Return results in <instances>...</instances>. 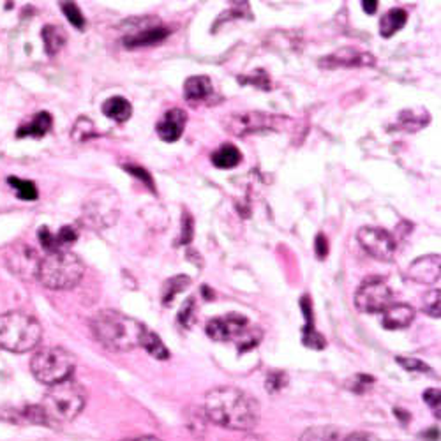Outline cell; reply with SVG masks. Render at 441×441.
Segmentation results:
<instances>
[{"instance_id": "e575fe53", "label": "cell", "mask_w": 441, "mask_h": 441, "mask_svg": "<svg viewBox=\"0 0 441 441\" xmlns=\"http://www.w3.org/2000/svg\"><path fill=\"white\" fill-rule=\"evenodd\" d=\"M288 383V376L283 370H274L267 376V390L270 394H276L279 390H283Z\"/></svg>"}, {"instance_id": "7402d4cb", "label": "cell", "mask_w": 441, "mask_h": 441, "mask_svg": "<svg viewBox=\"0 0 441 441\" xmlns=\"http://www.w3.org/2000/svg\"><path fill=\"white\" fill-rule=\"evenodd\" d=\"M103 113L111 120H115V122H126L133 115V106H131V103L126 97L115 95V97L104 101Z\"/></svg>"}, {"instance_id": "ac0fdd59", "label": "cell", "mask_w": 441, "mask_h": 441, "mask_svg": "<svg viewBox=\"0 0 441 441\" xmlns=\"http://www.w3.org/2000/svg\"><path fill=\"white\" fill-rule=\"evenodd\" d=\"M415 319V309L408 303H392L383 311V327L388 330H399L411 325Z\"/></svg>"}, {"instance_id": "603a6c76", "label": "cell", "mask_w": 441, "mask_h": 441, "mask_svg": "<svg viewBox=\"0 0 441 441\" xmlns=\"http://www.w3.org/2000/svg\"><path fill=\"white\" fill-rule=\"evenodd\" d=\"M242 154L241 150L236 149L232 143L220 145L219 149L212 152V165L219 169H232L236 165H241Z\"/></svg>"}, {"instance_id": "30bf717a", "label": "cell", "mask_w": 441, "mask_h": 441, "mask_svg": "<svg viewBox=\"0 0 441 441\" xmlns=\"http://www.w3.org/2000/svg\"><path fill=\"white\" fill-rule=\"evenodd\" d=\"M359 244L364 251L378 261H392L395 256V238L386 229L378 226H364L357 233Z\"/></svg>"}, {"instance_id": "83f0119b", "label": "cell", "mask_w": 441, "mask_h": 441, "mask_svg": "<svg viewBox=\"0 0 441 441\" xmlns=\"http://www.w3.org/2000/svg\"><path fill=\"white\" fill-rule=\"evenodd\" d=\"M9 185L18 193V198L25 201H34L37 200V187L34 185V182L24 180L20 177H9L8 178Z\"/></svg>"}, {"instance_id": "cb8c5ba5", "label": "cell", "mask_w": 441, "mask_h": 441, "mask_svg": "<svg viewBox=\"0 0 441 441\" xmlns=\"http://www.w3.org/2000/svg\"><path fill=\"white\" fill-rule=\"evenodd\" d=\"M408 21V12L404 9H390L379 20V34L383 37H392L397 34Z\"/></svg>"}, {"instance_id": "f546056e", "label": "cell", "mask_w": 441, "mask_h": 441, "mask_svg": "<svg viewBox=\"0 0 441 441\" xmlns=\"http://www.w3.org/2000/svg\"><path fill=\"white\" fill-rule=\"evenodd\" d=\"M60 8H62L64 15H66V18L69 20V24H71L73 27H76L78 30H83V28H85V24H87V21H85L82 11H79V8L75 4V2H62Z\"/></svg>"}, {"instance_id": "d6986e66", "label": "cell", "mask_w": 441, "mask_h": 441, "mask_svg": "<svg viewBox=\"0 0 441 441\" xmlns=\"http://www.w3.org/2000/svg\"><path fill=\"white\" fill-rule=\"evenodd\" d=\"M300 308H302L303 316H306V327H303V344L308 348H312V350H321L325 348V339L323 335L318 334L312 327V306H311V299L308 295L300 299Z\"/></svg>"}, {"instance_id": "b9f144b4", "label": "cell", "mask_w": 441, "mask_h": 441, "mask_svg": "<svg viewBox=\"0 0 441 441\" xmlns=\"http://www.w3.org/2000/svg\"><path fill=\"white\" fill-rule=\"evenodd\" d=\"M344 441H379V440L375 436V434L364 433V431H360V433L348 434L346 440H344Z\"/></svg>"}, {"instance_id": "5b68a950", "label": "cell", "mask_w": 441, "mask_h": 441, "mask_svg": "<svg viewBox=\"0 0 441 441\" xmlns=\"http://www.w3.org/2000/svg\"><path fill=\"white\" fill-rule=\"evenodd\" d=\"M85 265L75 252L59 249L41 260L37 279L50 290H71L82 281Z\"/></svg>"}, {"instance_id": "f1b7e54d", "label": "cell", "mask_w": 441, "mask_h": 441, "mask_svg": "<svg viewBox=\"0 0 441 441\" xmlns=\"http://www.w3.org/2000/svg\"><path fill=\"white\" fill-rule=\"evenodd\" d=\"M94 136H97L94 122L87 117H79L75 122V126H73L71 138L75 140V142H87V140L94 138Z\"/></svg>"}, {"instance_id": "d6a6232c", "label": "cell", "mask_w": 441, "mask_h": 441, "mask_svg": "<svg viewBox=\"0 0 441 441\" xmlns=\"http://www.w3.org/2000/svg\"><path fill=\"white\" fill-rule=\"evenodd\" d=\"M194 315H196V303H194V299H187L182 306L180 312H178V321H180L184 327H191L194 321Z\"/></svg>"}, {"instance_id": "ffe728a7", "label": "cell", "mask_w": 441, "mask_h": 441, "mask_svg": "<svg viewBox=\"0 0 441 441\" xmlns=\"http://www.w3.org/2000/svg\"><path fill=\"white\" fill-rule=\"evenodd\" d=\"M52 124H53V118L52 115L48 113V111H39L36 117L32 118L28 124H24V126L18 129L16 136L18 138H25V136H34V138H43L44 134L48 131L52 129Z\"/></svg>"}, {"instance_id": "74e56055", "label": "cell", "mask_w": 441, "mask_h": 441, "mask_svg": "<svg viewBox=\"0 0 441 441\" xmlns=\"http://www.w3.org/2000/svg\"><path fill=\"white\" fill-rule=\"evenodd\" d=\"M193 216L189 212L182 214V233L178 244H189L191 238H193Z\"/></svg>"}, {"instance_id": "3957f363", "label": "cell", "mask_w": 441, "mask_h": 441, "mask_svg": "<svg viewBox=\"0 0 441 441\" xmlns=\"http://www.w3.org/2000/svg\"><path fill=\"white\" fill-rule=\"evenodd\" d=\"M85 401L87 395L83 386L69 378L50 386L39 408L48 424H64L75 420L82 413Z\"/></svg>"}, {"instance_id": "ee69618b", "label": "cell", "mask_w": 441, "mask_h": 441, "mask_svg": "<svg viewBox=\"0 0 441 441\" xmlns=\"http://www.w3.org/2000/svg\"><path fill=\"white\" fill-rule=\"evenodd\" d=\"M124 441H161V440L156 436H140V438H129V440H124Z\"/></svg>"}, {"instance_id": "44dd1931", "label": "cell", "mask_w": 441, "mask_h": 441, "mask_svg": "<svg viewBox=\"0 0 441 441\" xmlns=\"http://www.w3.org/2000/svg\"><path fill=\"white\" fill-rule=\"evenodd\" d=\"M41 37H43L44 50L50 57L57 55V53L66 46L67 34L62 27L59 25H44L43 30H41Z\"/></svg>"}, {"instance_id": "484cf974", "label": "cell", "mask_w": 441, "mask_h": 441, "mask_svg": "<svg viewBox=\"0 0 441 441\" xmlns=\"http://www.w3.org/2000/svg\"><path fill=\"white\" fill-rule=\"evenodd\" d=\"M140 346L145 348L147 353L152 355L154 359H158V360L169 359L168 348L165 346V343L161 341V337H159L156 332L150 330V328H147V327L143 328L142 339H140Z\"/></svg>"}, {"instance_id": "9c48e42d", "label": "cell", "mask_w": 441, "mask_h": 441, "mask_svg": "<svg viewBox=\"0 0 441 441\" xmlns=\"http://www.w3.org/2000/svg\"><path fill=\"white\" fill-rule=\"evenodd\" d=\"M392 303H394V293L388 284L378 277L364 281L355 293V306L359 311L367 312V315L383 312Z\"/></svg>"}, {"instance_id": "9a60e30c", "label": "cell", "mask_w": 441, "mask_h": 441, "mask_svg": "<svg viewBox=\"0 0 441 441\" xmlns=\"http://www.w3.org/2000/svg\"><path fill=\"white\" fill-rule=\"evenodd\" d=\"M441 260L438 254H429L415 260L408 268V277L422 284H433L440 281Z\"/></svg>"}, {"instance_id": "d590c367", "label": "cell", "mask_w": 441, "mask_h": 441, "mask_svg": "<svg viewBox=\"0 0 441 441\" xmlns=\"http://www.w3.org/2000/svg\"><path fill=\"white\" fill-rule=\"evenodd\" d=\"M375 385V378L373 376H366V375H359L351 378L348 382V388L353 390L355 394H364L369 386Z\"/></svg>"}, {"instance_id": "ba28073f", "label": "cell", "mask_w": 441, "mask_h": 441, "mask_svg": "<svg viewBox=\"0 0 441 441\" xmlns=\"http://www.w3.org/2000/svg\"><path fill=\"white\" fill-rule=\"evenodd\" d=\"M120 216V200L110 187H101L88 194L83 205V217L92 228H110Z\"/></svg>"}, {"instance_id": "4316f807", "label": "cell", "mask_w": 441, "mask_h": 441, "mask_svg": "<svg viewBox=\"0 0 441 441\" xmlns=\"http://www.w3.org/2000/svg\"><path fill=\"white\" fill-rule=\"evenodd\" d=\"M189 284H191V277L187 276L169 277V279L165 281V284H162V302L168 306V303L175 299V295L184 292L185 288L189 286Z\"/></svg>"}, {"instance_id": "d4e9b609", "label": "cell", "mask_w": 441, "mask_h": 441, "mask_svg": "<svg viewBox=\"0 0 441 441\" xmlns=\"http://www.w3.org/2000/svg\"><path fill=\"white\" fill-rule=\"evenodd\" d=\"M346 434L335 426H318L303 431L300 441H344Z\"/></svg>"}, {"instance_id": "7c38bea8", "label": "cell", "mask_w": 441, "mask_h": 441, "mask_svg": "<svg viewBox=\"0 0 441 441\" xmlns=\"http://www.w3.org/2000/svg\"><path fill=\"white\" fill-rule=\"evenodd\" d=\"M8 265L21 279H34L39 272L41 258L30 245L18 244L12 251L8 252Z\"/></svg>"}, {"instance_id": "8d00e7d4", "label": "cell", "mask_w": 441, "mask_h": 441, "mask_svg": "<svg viewBox=\"0 0 441 441\" xmlns=\"http://www.w3.org/2000/svg\"><path fill=\"white\" fill-rule=\"evenodd\" d=\"M424 401L427 402L431 410H433L434 417L440 418V411H441V394L438 388H429L424 392Z\"/></svg>"}, {"instance_id": "60d3db41", "label": "cell", "mask_w": 441, "mask_h": 441, "mask_svg": "<svg viewBox=\"0 0 441 441\" xmlns=\"http://www.w3.org/2000/svg\"><path fill=\"white\" fill-rule=\"evenodd\" d=\"M315 249H316V254H318L319 260H325L327 258V252H328V241L325 238L323 233H319L318 236H316V241H315Z\"/></svg>"}, {"instance_id": "4fadbf2b", "label": "cell", "mask_w": 441, "mask_h": 441, "mask_svg": "<svg viewBox=\"0 0 441 441\" xmlns=\"http://www.w3.org/2000/svg\"><path fill=\"white\" fill-rule=\"evenodd\" d=\"M375 64V57L367 52H360L357 48H341L332 55L319 59L318 66L321 69H335V67H367Z\"/></svg>"}, {"instance_id": "2e32d148", "label": "cell", "mask_w": 441, "mask_h": 441, "mask_svg": "<svg viewBox=\"0 0 441 441\" xmlns=\"http://www.w3.org/2000/svg\"><path fill=\"white\" fill-rule=\"evenodd\" d=\"M169 36V30L162 27L161 24L156 25H142L134 32L127 34L124 37V44L127 48H142V46H152V44H159Z\"/></svg>"}, {"instance_id": "277c9868", "label": "cell", "mask_w": 441, "mask_h": 441, "mask_svg": "<svg viewBox=\"0 0 441 441\" xmlns=\"http://www.w3.org/2000/svg\"><path fill=\"white\" fill-rule=\"evenodd\" d=\"M43 328L34 316L12 311L0 315V348L12 353H27L41 343Z\"/></svg>"}, {"instance_id": "8fae6325", "label": "cell", "mask_w": 441, "mask_h": 441, "mask_svg": "<svg viewBox=\"0 0 441 441\" xmlns=\"http://www.w3.org/2000/svg\"><path fill=\"white\" fill-rule=\"evenodd\" d=\"M249 328V319L238 312H229V315L219 316V318L210 319L207 323V335L219 343H228L233 341L236 343Z\"/></svg>"}, {"instance_id": "8992f818", "label": "cell", "mask_w": 441, "mask_h": 441, "mask_svg": "<svg viewBox=\"0 0 441 441\" xmlns=\"http://www.w3.org/2000/svg\"><path fill=\"white\" fill-rule=\"evenodd\" d=\"M75 366V357L59 346L43 348L32 357L30 362L32 375L36 376L37 382L50 386L71 378Z\"/></svg>"}, {"instance_id": "e0dca14e", "label": "cell", "mask_w": 441, "mask_h": 441, "mask_svg": "<svg viewBox=\"0 0 441 441\" xmlns=\"http://www.w3.org/2000/svg\"><path fill=\"white\" fill-rule=\"evenodd\" d=\"M185 99L193 104L210 103L214 97V87L209 76H191L184 85Z\"/></svg>"}, {"instance_id": "f35d334b", "label": "cell", "mask_w": 441, "mask_h": 441, "mask_svg": "<svg viewBox=\"0 0 441 441\" xmlns=\"http://www.w3.org/2000/svg\"><path fill=\"white\" fill-rule=\"evenodd\" d=\"M397 364H401L406 370H417V373H431V367L422 360L408 359V357H397Z\"/></svg>"}, {"instance_id": "4dcf8cb0", "label": "cell", "mask_w": 441, "mask_h": 441, "mask_svg": "<svg viewBox=\"0 0 441 441\" xmlns=\"http://www.w3.org/2000/svg\"><path fill=\"white\" fill-rule=\"evenodd\" d=\"M422 308H424V312L433 318H440L441 315V295L440 290H433V292L426 293L424 297V302H422Z\"/></svg>"}, {"instance_id": "7a4b0ae2", "label": "cell", "mask_w": 441, "mask_h": 441, "mask_svg": "<svg viewBox=\"0 0 441 441\" xmlns=\"http://www.w3.org/2000/svg\"><path fill=\"white\" fill-rule=\"evenodd\" d=\"M143 328L145 325L113 309L99 311L91 321L94 337L111 351H131L138 348Z\"/></svg>"}, {"instance_id": "52a82bcc", "label": "cell", "mask_w": 441, "mask_h": 441, "mask_svg": "<svg viewBox=\"0 0 441 441\" xmlns=\"http://www.w3.org/2000/svg\"><path fill=\"white\" fill-rule=\"evenodd\" d=\"M290 120L281 115H270L265 111H236L223 118L225 129L238 138L254 133H263V131H279Z\"/></svg>"}, {"instance_id": "5bb4252c", "label": "cell", "mask_w": 441, "mask_h": 441, "mask_svg": "<svg viewBox=\"0 0 441 441\" xmlns=\"http://www.w3.org/2000/svg\"><path fill=\"white\" fill-rule=\"evenodd\" d=\"M185 124H187V113H185L182 108H171V110L166 111L162 115V118L158 122V131L159 138L166 143L177 142L182 136L185 129Z\"/></svg>"}, {"instance_id": "1f68e13d", "label": "cell", "mask_w": 441, "mask_h": 441, "mask_svg": "<svg viewBox=\"0 0 441 441\" xmlns=\"http://www.w3.org/2000/svg\"><path fill=\"white\" fill-rule=\"evenodd\" d=\"M242 82V85H254V87L258 88H263V91H270L272 88V85H270V78H268L267 73L263 71V69H258L254 75L251 76H241L238 78Z\"/></svg>"}, {"instance_id": "6da1fadb", "label": "cell", "mask_w": 441, "mask_h": 441, "mask_svg": "<svg viewBox=\"0 0 441 441\" xmlns=\"http://www.w3.org/2000/svg\"><path fill=\"white\" fill-rule=\"evenodd\" d=\"M203 411L210 422L232 431H251L260 420V404L235 386H217L205 395Z\"/></svg>"}, {"instance_id": "836d02e7", "label": "cell", "mask_w": 441, "mask_h": 441, "mask_svg": "<svg viewBox=\"0 0 441 441\" xmlns=\"http://www.w3.org/2000/svg\"><path fill=\"white\" fill-rule=\"evenodd\" d=\"M53 238H55V247L57 251H59V249H62L64 245H69L73 244V242H76L78 233H76V229L71 228V226H64L57 235H53Z\"/></svg>"}, {"instance_id": "ab89813d", "label": "cell", "mask_w": 441, "mask_h": 441, "mask_svg": "<svg viewBox=\"0 0 441 441\" xmlns=\"http://www.w3.org/2000/svg\"><path fill=\"white\" fill-rule=\"evenodd\" d=\"M124 169H126V171H129L131 175H134V177L142 178L143 184L149 185V187H150V189H152V191L156 189V187H154V180H152V177H150L149 171H147V169L140 168V166H131V165L124 166Z\"/></svg>"}, {"instance_id": "7bdbcfd3", "label": "cell", "mask_w": 441, "mask_h": 441, "mask_svg": "<svg viewBox=\"0 0 441 441\" xmlns=\"http://www.w3.org/2000/svg\"><path fill=\"white\" fill-rule=\"evenodd\" d=\"M362 8H364V11L367 12V15H373V12L376 11V9H378V2H362Z\"/></svg>"}]
</instances>
